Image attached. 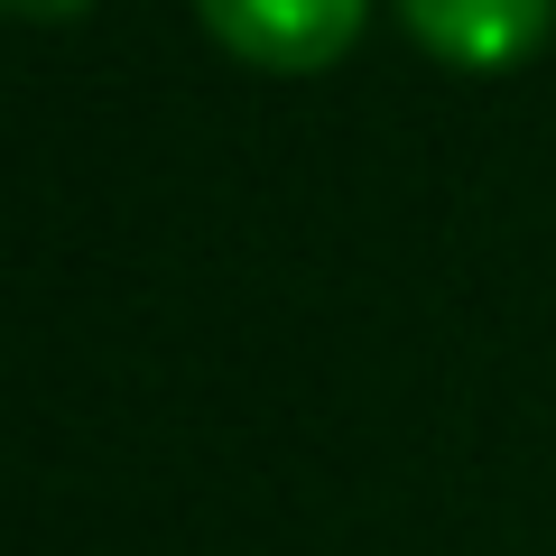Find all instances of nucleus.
Wrapping results in <instances>:
<instances>
[{
  "label": "nucleus",
  "instance_id": "obj_2",
  "mask_svg": "<svg viewBox=\"0 0 556 556\" xmlns=\"http://www.w3.org/2000/svg\"><path fill=\"white\" fill-rule=\"evenodd\" d=\"M399 28L455 75H510L547 47L556 0H390Z\"/></svg>",
  "mask_w": 556,
  "mask_h": 556
},
{
  "label": "nucleus",
  "instance_id": "obj_3",
  "mask_svg": "<svg viewBox=\"0 0 556 556\" xmlns=\"http://www.w3.org/2000/svg\"><path fill=\"white\" fill-rule=\"evenodd\" d=\"M0 10H10V20H84L93 0H0Z\"/></svg>",
  "mask_w": 556,
  "mask_h": 556
},
{
  "label": "nucleus",
  "instance_id": "obj_1",
  "mask_svg": "<svg viewBox=\"0 0 556 556\" xmlns=\"http://www.w3.org/2000/svg\"><path fill=\"white\" fill-rule=\"evenodd\" d=\"M195 20L214 28L223 56L260 75H325L334 56H353L371 0H195Z\"/></svg>",
  "mask_w": 556,
  "mask_h": 556
}]
</instances>
